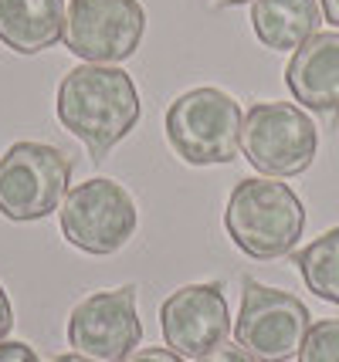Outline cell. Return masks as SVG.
<instances>
[{"label": "cell", "instance_id": "obj_1", "mask_svg": "<svg viewBox=\"0 0 339 362\" xmlns=\"http://www.w3.org/2000/svg\"><path fill=\"white\" fill-rule=\"evenodd\" d=\"M58 119L92 159H105L139 122V92L122 68L79 64L58 85Z\"/></svg>", "mask_w": 339, "mask_h": 362}, {"label": "cell", "instance_id": "obj_2", "mask_svg": "<svg viewBox=\"0 0 339 362\" xmlns=\"http://www.w3.org/2000/svg\"><path fill=\"white\" fill-rule=\"evenodd\" d=\"M224 227L241 254L255 261H275L299 244L306 230V206L289 183L248 176L227 197Z\"/></svg>", "mask_w": 339, "mask_h": 362}, {"label": "cell", "instance_id": "obj_3", "mask_svg": "<svg viewBox=\"0 0 339 362\" xmlns=\"http://www.w3.org/2000/svg\"><path fill=\"white\" fill-rule=\"evenodd\" d=\"M244 115L241 105L221 88H190L166 109V139L183 163L214 166L238 159Z\"/></svg>", "mask_w": 339, "mask_h": 362}, {"label": "cell", "instance_id": "obj_4", "mask_svg": "<svg viewBox=\"0 0 339 362\" xmlns=\"http://www.w3.org/2000/svg\"><path fill=\"white\" fill-rule=\"evenodd\" d=\"M71 156L48 142H14L0 156V214L28 223L54 214L71 183Z\"/></svg>", "mask_w": 339, "mask_h": 362}, {"label": "cell", "instance_id": "obj_5", "mask_svg": "<svg viewBox=\"0 0 339 362\" xmlns=\"http://www.w3.org/2000/svg\"><path fill=\"white\" fill-rule=\"evenodd\" d=\"M241 149L265 176H299L319 153V129L292 102H258L244 115Z\"/></svg>", "mask_w": 339, "mask_h": 362}, {"label": "cell", "instance_id": "obj_6", "mask_svg": "<svg viewBox=\"0 0 339 362\" xmlns=\"http://www.w3.org/2000/svg\"><path fill=\"white\" fill-rule=\"evenodd\" d=\"M62 234L71 247L96 257L122 251L136 234V204L130 189L105 176H92L68 189L62 204Z\"/></svg>", "mask_w": 339, "mask_h": 362}, {"label": "cell", "instance_id": "obj_7", "mask_svg": "<svg viewBox=\"0 0 339 362\" xmlns=\"http://www.w3.org/2000/svg\"><path fill=\"white\" fill-rule=\"evenodd\" d=\"M312 315L302 301L258 281H244L241 312H238V346L258 362H289L299 356Z\"/></svg>", "mask_w": 339, "mask_h": 362}, {"label": "cell", "instance_id": "obj_8", "mask_svg": "<svg viewBox=\"0 0 339 362\" xmlns=\"http://www.w3.org/2000/svg\"><path fill=\"white\" fill-rule=\"evenodd\" d=\"M146 14L139 0H71L65 14V47L88 64H119L136 54Z\"/></svg>", "mask_w": 339, "mask_h": 362}, {"label": "cell", "instance_id": "obj_9", "mask_svg": "<svg viewBox=\"0 0 339 362\" xmlns=\"http://www.w3.org/2000/svg\"><path fill=\"white\" fill-rule=\"evenodd\" d=\"M143 339L139 312H136V288L96 291L81 298L68 315V342L75 352L96 362H122L136 352Z\"/></svg>", "mask_w": 339, "mask_h": 362}, {"label": "cell", "instance_id": "obj_10", "mask_svg": "<svg viewBox=\"0 0 339 362\" xmlns=\"http://www.w3.org/2000/svg\"><path fill=\"white\" fill-rule=\"evenodd\" d=\"M163 342L183 359H204L231 335V312L221 284H183L160 308Z\"/></svg>", "mask_w": 339, "mask_h": 362}, {"label": "cell", "instance_id": "obj_11", "mask_svg": "<svg viewBox=\"0 0 339 362\" xmlns=\"http://www.w3.org/2000/svg\"><path fill=\"white\" fill-rule=\"evenodd\" d=\"M285 85L295 102L306 109L336 115L339 112V31L312 34L302 47L292 51L285 64Z\"/></svg>", "mask_w": 339, "mask_h": 362}, {"label": "cell", "instance_id": "obj_12", "mask_svg": "<svg viewBox=\"0 0 339 362\" xmlns=\"http://www.w3.org/2000/svg\"><path fill=\"white\" fill-rule=\"evenodd\" d=\"M65 0H0V45L38 54L65 41Z\"/></svg>", "mask_w": 339, "mask_h": 362}, {"label": "cell", "instance_id": "obj_13", "mask_svg": "<svg viewBox=\"0 0 339 362\" xmlns=\"http://www.w3.org/2000/svg\"><path fill=\"white\" fill-rule=\"evenodd\" d=\"M323 7L319 0H255L251 4V28L265 47L295 51L319 34Z\"/></svg>", "mask_w": 339, "mask_h": 362}, {"label": "cell", "instance_id": "obj_14", "mask_svg": "<svg viewBox=\"0 0 339 362\" xmlns=\"http://www.w3.org/2000/svg\"><path fill=\"white\" fill-rule=\"evenodd\" d=\"M295 268L312 295L339 305V227L326 230L295 254Z\"/></svg>", "mask_w": 339, "mask_h": 362}, {"label": "cell", "instance_id": "obj_15", "mask_svg": "<svg viewBox=\"0 0 339 362\" xmlns=\"http://www.w3.org/2000/svg\"><path fill=\"white\" fill-rule=\"evenodd\" d=\"M299 362H339V318H323L309 325Z\"/></svg>", "mask_w": 339, "mask_h": 362}, {"label": "cell", "instance_id": "obj_16", "mask_svg": "<svg viewBox=\"0 0 339 362\" xmlns=\"http://www.w3.org/2000/svg\"><path fill=\"white\" fill-rule=\"evenodd\" d=\"M197 362H258L251 352H244L241 346H217L214 352H207L204 359H197Z\"/></svg>", "mask_w": 339, "mask_h": 362}, {"label": "cell", "instance_id": "obj_17", "mask_svg": "<svg viewBox=\"0 0 339 362\" xmlns=\"http://www.w3.org/2000/svg\"><path fill=\"white\" fill-rule=\"evenodd\" d=\"M0 362H41L28 342H0Z\"/></svg>", "mask_w": 339, "mask_h": 362}, {"label": "cell", "instance_id": "obj_18", "mask_svg": "<svg viewBox=\"0 0 339 362\" xmlns=\"http://www.w3.org/2000/svg\"><path fill=\"white\" fill-rule=\"evenodd\" d=\"M122 362H183V356H177L173 349H136Z\"/></svg>", "mask_w": 339, "mask_h": 362}, {"label": "cell", "instance_id": "obj_19", "mask_svg": "<svg viewBox=\"0 0 339 362\" xmlns=\"http://www.w3.org/2000/svg\"><path fill=\"white\" fill-rule=\"evenodd\" d=\"M11 329H14V308H11V298H7V291H4V284H0V342L7 339Z\"/></svg>", "mask_w": 339, "mask_h": 362}, {"label": "cell", "instance_id": "obj_20", "mask_svg": "<svg viewBox=\"0 0 339 362\" xmlns=\"http://www.w3.org/2000/svg\"><path fill=\"white\" fill-rule=\"evenodd\" d=\"M319 7H323V17L333 24V28H339V0H319Z\"/></svg>", "mask_w": 339, "mask_h": 362}, {"label": "cell", "instance_id": "obj_21", "mask_svg": "<svg viewBox=\"0 0 339 362\" xmlns=\"http://www.w3.org/2000/svg\"><path fill=\"white\" fill-rule=\"evenodd\" d=\"M51 362H96V359H88L81 352H65V356H58V359H51Z\"/></svg>", "mask_w": 339, "mask_h": 362}, {"label": "cell", "instance_id": "obj_22", "mask_svg": "<svg viewBox=\"0 0 339 362\" xmlns=\"http://www.w3.org/2000/svg\"><path fill=\"white\" fill-rule=\"evenodd\" d=\"M221 7H241V4H255V0H217Z\"/></svg>", "mask_w": 339, "mask_h": 362}]
</instances>
